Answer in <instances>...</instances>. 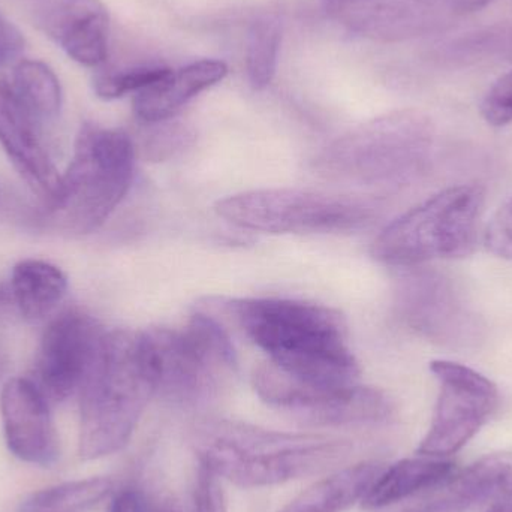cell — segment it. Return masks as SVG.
Wrapping results in <instances>:
<instances>
[{"label":"cell","mask_w":512,"mask_h":512,"mask_svg":"<svg viewBox=\"0 0 512 512\" xmlns=\"http://www.w3.org/2000/svg\"><path fill=\"white\" fill-rule=\"evenodd\" d=\"M155 512H170V511H155Z\"/></svg>","instance_id":"e575fe53"},{"label":"cell","mask_w":512,"mask_h":512,"mask_svg":"<svg viewBox=\"0 0 512 512\" xmlns=\"http://www.w3.org/2000/svg\"><path fill=\"white\" fill-rule=\"evenodd\" d=\"M188 140L186 132H161L156 134V137L152 141L144 146L146 150V158L150 161H164V159L173 156L177 150L182 149Z\"/></svg>","instance_id":"83f0119b"},{"label":"cell","mask_w":512,"mask_h":512,"mask_svg":"<svg viewBox=\"0 0 512 512\" xmlns=\"http://www.w3.org/2000/svg\"><path fill=\"white\" fill-rule=\"evenodd\" d=\"M38 24L80 65L95 68L107 59L110 14L101 0H50L38 12Z\"/></svg>","instance_id":"5bb4252c"},{"label":"cell","mask_w":512,"mask_h":512,"mask_svg":"<svg viewBox=\"0 0 512 512\" xmlns=\"http://www.w3.org/2000/svg\"><path fill=\"white\" fill-rule=\"evenodd\" d=\"M432 123L418 113L373 120L331 144L316 161L330 179L396 189L417 179L432 159Z\"/></svg>","instance_id":"5b68a950"},{"label":"cell","mask_w":512,"mask_h":512,"mask_svg":"<svg viewBox=\"0 0 512 512\" xmlns=\"http://www.w3.org/2000/svg\"><path fill=\"white\" fill-rule=\"evenodd\" d=\"M481 114L492 126L512 122V71L499 78L481 102Z\"/></svg>","instance_id":"d4e9b609"},{"label":"cell","mask_w":512,"mask_h":512,"mask_svg":"<svg viewBox=\"0 0 512 512\" xmlns=\"http://www.w3.org/2000/svg\"><path fill=\"white\" fill-rule=\"evenodd\" d=\"M38 123L11 84L0 81V144L27 185L50 209L59 200L62 176L42 143Z\"/></svg>","instance_id":"4fadbf2b"},{"label":"cell","mask_w":512,"mask_h":512,"mask_svg":"<svg viewBox=\"0 0 512 512\" xmlns=\"http://www.w3.org/2000/svg\"><path fill=\"white\" fill-rule=\"evenodd\" d=\"M484 203L486 192L481 186L445 189L391 222L373 243L372 254L384 264L402 268L472 255Z\"/></svg>","instance_id":"8992f818"},{"label":"cell","mask_w":512,"mask_h":512,"mask_svg":"<svg viewBox=\"0 0 512 512\" xmlns=\"http://www.w3.org/2000/svg\"><path fill=\"white\" fill-rule=\"evenodd\" d=\"M430 370L441 391L429 432L418 445L417 454L447 459L465 448L486 426L498 409L499 390L495 382L477 370L453 361H433Z\"/></svg>","instance_id":"30bf717a"},{"label":"cell","mask_w":512,"mask_h":512,"mask_svg":"<svg viewBox=\"0 0 512 512\" xmlns=\"http://www.w3.org/2000/svg\"><path fill=\"white\" fill-rule=\"evenodd\" d=\"M168 68H138L129 71L102 72L93 80V89L102 99H117L128 93H138L170 72Z\"/></svg>","instance_id":"cb8c5ba5"},{"label":"cell","mask_w":512,"mask_h":512,"mask_svg":"<svg viewBox=\"0 0 512 512\" xmlns=\"http://www.w3.org/2000/svg\"><path fill=\"white\" fill-rule=\"evenodd\" d=\"M228 66L221 60H198L179 71H170L152 86L135 93V116L141 122H164L188 104L198 93L221 83Z\"/></svg>","instance_id":"e0dca14e"},{"label":"cell","mask_w":512,"mask_h":512,"mask_svg":"<svg viewBox=\"0 0 512 512\" xmlns=\"http://www.w3.org/2000/svg\"><path fill=\"white\" fill-rule=\"evenodd\" d=\"M24 45L26 41L20 30L0 12V66L17 59Z\"/></svg>","instance_id":"f1b7e54d"},{"label":"cell","mask_w":512,"mask_h":512,"mask_svg":"<svg viewBox=\"0 0 512 512\" xmlns=\"http://www.w3.org/2000/svg\"><path fill=\"white\" fill-rule=\"evenodd\" d=\"M225 307L268 361L291 378L325 388L360 384L345 318L337 310L286 298H240Z\"/></svg>","instance_id":"6da1fadb"},{"label":"cell","mask_w":512,"mask_h":512,"mask_svg":"<svg viewBox=\"0 0 512 512\" xmlns=\"http://www.w3.org/2000/svg\"><path fill=\"white\" fill-rule=\"evenodd\" d=\"M134 167L135 146L126 132L86 123L78 132L59 200L47 209L45 224L69 236L98 230L125 200Z\"/></svg>","instance_id":"277c9868"},{"label":"cell","mask_w":512,"mask_h":512,"mask_svg":"<svg viewBox=\"0 0 512 512\" xmlns=\"http://www.w3.org/2000/svg\"><path fill=\"white\" fill-rule=\"evenodd\" d=\"M512 454L481 457L435 489L414 498L403 512H466L492 504L510 486Z\"/></svg>","instance_id":"9a60e30c"},{"label":"cell","mask_w":512,"mask_h":512,"mask_svg":"<svg viewBox=\"0 0 512 512\" xmlns=\"http://www.w3.org/2000/svg\"><path fill=\"white\" fill-rule=\"evenodd\" d=\"M78 393L81 459L119 453L158 393L143 331L105 333Z\"/></svg>","instance_id":"3957f363"},{"label":"cell","mask_w":512,"mask_h":512,"mask_svg":"<svg viewBox=\"0 0 512 512\" xmlns=\"http://www.w3.org/2000/svg\"><path fill=\"white\" fill-rule=\"evenodd\" d=\"M457 471L453 460L418 456L387 465L361 501L367 511L384 510L417 498L447 481Z\"/></svg>","instance_id":"ac0fdd59"},{"label":"cell","mask_w":512,"mask_h":512,"mask_svg":"<svg viewBox=\"0 0 512 512\" xmlns=\"http://www.w3.org/2000/svg\"><path fill=\"white\" fill-rule=\"evenodd\" d=\"M3 370H5V357H3L2 351H0V375H2Z\"/></svg>","instance_id":"836d02e7"},{"label":"cell","mask_w":512,"mask_h":512,"mask_svg":"<svg viewBox=\"0 0 512 512\" xmlns=\"http://www.w3.org/2000/svg\"><path fill=\"white\" fill-rule=\"evenodd\" d=\"M387 463L379 460L343 466L307 487L279 512H345L363 501Z\"/></svg>","instance_id":"d6986e66"},{"label":"cell","mask_w":512,"mask_h":512,"mask_svg":"<svg viewBox=\"0 0 512 512\" xmlns=\"http://www.w3.org/2000/svg\"><path fill=\"white\" fill-rule=\"evenodd\" d=\"M252 385L262 402L307 426L378 424L393 414V405L381 390L361 384L343 388L303 384L268 360L254 370Z\"/></svg>","instance_id":"9c48e42d"},{"label":"cell","mask_w":512,"mask_h":512,"mask_svg":"<svg viewBox=\"0 0 512 512\" xmlns=\"http://www.w3.org/2000/svg\"><path fill=\"white\" fill-rule=\"evenodd\" d=\"M486 512H512V480L510 486L489 505Z\"/></svg>","instance_id":"d6a6232c"},{"label":"cell","mask_w":512,"mask_h":512,"mask_svg":"<svg viewBox=\"0 0 512 512\" xmlns=\"http://www.w3.org/2000/svg\"><path fill=\"white\" fill-rule=\"evenodd\" d=\"M225 221L267 234H330L354 231L375 218L378 200L352 192L259 189L216 204Z\"/></svg>","instance_id":"52a82bcc"},{"label":"cell","mask_w":512,"mask_h":512,"mask_svg":"<svg viewBox=\"0 0 512 512\" xmlns=\"http://www.w3.org/2000/svg\"><path fill=\"white\" fill-rule=\"evenodd\" d=\"M402 306L415 330L441 342L465 343L477 328L450 283L432 274L409 277Z\"/></svg>","instance_id":"2e32d148"},{"label":"cell","mask_w":512,"mask_h":512,"mask_svg":"<svg viewBox=\"0 0 512 512\" xmlns=\"http://www.w3.org/2000/svg\"><path fill=\"white\" fill-rule=\"evenodd\" d=\"M15 313H18V307L15 303L14 294H12L11 285L0 282V324L11 321Z\"/></svg>","instance_id":"4dcf8cb0"},{"label":"cell","mask_w":512,"mask_h":512,"mask_svg":"<svg viewBox=\"0 0 512 512\" xmlns=\"http://www.w3.org/2000/svg\"><path fill=\"white\" fill-rule=\"evenodd\" d=\"M12 89L38 119H56L62 107V87L50 66L39 60H21L12 74Z\"/></svg>","instance_id":"44dd1931"},{"label":"cell","mask_w":512,"mask_h":512,"mask_svg":"<svg viewBox=\"0 0 512 512\" xmlns=\"http://www.w3.org/2000/svg\"><path fill=\"white\" fill-rule=\"evenodd\" d=\"M200 466L242 489L279 486L348 466L354 441L325 433H289L230 420L203 421L192 432Z\"/></svg>","instance_id":"7a4b0ae2"},{"label":"cell","mask_w":512,"mask_h":512,"mask_svg":"<svg viewBox=\"0 0 512 512\" xmlns=\"http://www.w3.org/2000/svg\"><path fill=\"white\" fill-rule=\"evenodd\" d=\"M113 490L108 478H87L33 493L18 512H89Z\"/></svg>","instance_id":"7402d4cb"},{"label":"cell","mask_w":512,"mask_h":512,"mask_svg":"<svg viewBox=\"0 0 512 512\" xmlns=\"http://www.w3.org/2000/svg\"><path fill=\"white\" fill-rule=\"evenodd\" d=\"M484 240L493 255L512 259V198L493 216Z\"/></svg>","instance_id":"4316f807"},{"label":"cell","mask_w":512,"mask_h":512,"mask_svg":"<svg viewBox=\"0 0 512 512\" xmlns=\"http://www.w3.org/2000/svg\"><path fill=\"white\" fill-rule=\"evenodd\" d=\"M3 433L9 451L21 462L50 468L60 456L59 436L48 400L35 382L12 378L0 396Z\"/></svg>","instance_id":"7c38bea8"},{"label":"cell","mask_w":512,"mask_h":512,"mask_svg":"<svg viewBox=\"0 0 512 512\" xmlns=\"http://www.w3.org/2000/svg\"><path fill=\"white\" fill-rule=\"evenodd\" d=\"M101 325L80 310H66L42 334L36 358V387L51 402L80 391L104 337Z\"/></svg>","instance_id":"8fae6325"},{"label":"cell","mask_w":512,"mask_h":512,"mask_svg":"<svg viewBox=\"0 0 512 512\" xmlns=\"http://www.w3.org/2000/svg\"><path fill=\"white\" fill-rule=\"evenodd\" d=\"M279 23L270 18L255 21L249 30L248 75L252 87L262 90L273 81L276 74L277 56L280 48Z\"/></svg>","instance_id":"603a6c76"},{"label":"cell","mask_w":512,"mask_h":512,"mask_svg":"<svg viewBox=\"0 0 512 512\" xmlns=\"http://www.w3.org/2000/svg\"><path fill=\"white\" fill-rule=\"evenodd\" d=\"M194 512H228L222 480L200 466L195 484Z\"/></svg>","instance_id":"484cf974"},{"label":"cell","mask_w":512,"mask_h":512,"mask_svg":"<svg viewBox=\"0 0 512 512\" xmlns=\"http://www.w3.org/2000/svg\"><path fill=\"white\" fill-rule=\"evenodd\" d=\"M450 14H466V12L480 11L496 0H439Z\"/></svg>","instance_id":"1f68e13d"},{"label":"cell","mask_w":512,"mask_h":512,"mask_svg":"<svg viewBox=\"0 0 512 512\" xmlns=\"http://www.w3.org/2000/svg\"><path fill=\"white\" fill-rule=\"evenodd\" d=\"M9 285L20 316L29 321H39L63 300L68 279L59 267L50 262L24 259L12 270Z\"/></svg>","instance_id":"ffe728a7"},{"label":"cell","mask_w":512,"mask_h":512,"mask_svg":"<svg viewBox=\"0 0 512 512\" xmlns=\"http://www.w3.org/2000/svg\"><path fill=\"white\" fill-rule=\"evenodd\" d=\"M107 512H155L149 498L137 487H125L111 499Z\"/></svg>","instance_id":"f546056e"},{"label":"cell","mask_w":512,"mask_h":512,"mask_svg":"<svg viewBox=\"0 0 512 512\" xmlns=\"http://www.w3.org/2000/svg\"><path fill=\"white\" fill-rule=\"evenodd\" d=\"M143 333L158 393L174 402L207 399L236 372V349L230 336L207 313H195L180 330L153 328Z\"/></svg>","instance_id":"ba28073f"}]
</instances>
